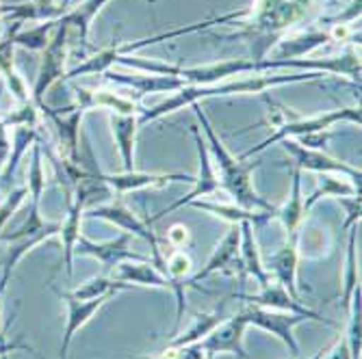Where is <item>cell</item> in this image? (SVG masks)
Returning <instances> with one entry per match:
<instances>
[{"mask_svg":"<svg viewBox=\"0 0 362 359\" xmlns=\"http://www.w3.org/2000/svg\"><path fill=\"white\" fill-rule=\"evenodd\" d=\"M323 72H302V74H291V76H247L237 78L228 83H213V85H185L182 89L174 91L170 97L158 102L152 109H144V113L137 117L139 126H146L154 119H160L170 113H176L185 107H191L200 100H209V97H223V95H245V93H265L267 89L276 85H291V83H302V80H317Z\"/></svg>","mask_w":362,"mask_h":359,"instance_id":"1","label":"cell"},{"mask_svg":"<svg viewBox=\"0 0 362 359\" xmlns=\"http://www.w3.org/2000/svg\"><path fill=\"white\" fill-rule=\"evenodd\" d=\"M193 113L197 117V121L202 123V130L206 135V143H209V152H211V160L213 165H217L219 169V186L233 197V204L247 208V210H267V212H276V206H272L267 200H262L260 195L254 190L250 174L254 171V167H258V162H250V165H241V158H235L226 150V145L221 143V139L215 135V130L206 117V113L202 111L200 104H191Z\"/></svg>","mask_w":362,"mask_h":359,"instance_id":"2","label":"cell"},{"mask_svg":"<svg viewBox=\"0 0 362 359\" xmlns=\"http://www.w3.org/2000/svg\"><path fill=\"white\" fill-rule=\"evenodd\" d=\"M339 121H351V123H358L360 126V107L337 109V111L321 113V115H315V117H295V119L282 121L280 126L274 128V133L267 139H262L258 145L250 147L239 158L241 160L252 158L254 154H260L262 150H267L269 145L280 143L284 139H298V137H306V135H313V133H323V130H330Z\"/></svg>","mask_w":362,"mask_h":359,"instance_id":"3","label":"cell"},{"mask_svg":"<svg viewBox=\"0 0 362 359\" xmlns=\"http://www.w3.org/2000/svg\"><path fill=\"white\" fill-rule=\"evenodd\" d=\"M87 217H93V219H105L109 223H113L115 227H119L122 232H128L133 236H139L144 238L146 243H150V249H152V264L160 271L165 273V257L160 253V245H158V238L154 236V232L150 230V225L146 221H141L133 210H130L122 200H115V202H109V204H100V206H93L87 210Z\"/></svg>","mask_w":362,"mask_h":359,"instance_id":"4","label":"cell"},{"mask_svg":"<svg viewBox=\"0 0 362 359\" xmlns=\"http://www.w3.org/2000/svg\"><path fill=\"white\" fill-rule=\"evenodd\" d=\"M241 316L245 318L247 324H254V327L276 336L291 351V357H295V359L300 357V344L293 336V329L298 327V324H302L304 320H308L306 316L267 310V308H258V305H250V303H245V308L241 310Z\"/></svg>","mask_w":362,"mask_h":359,"instance_id":"5","label":"cell"},{"mask_svg":"<svg viewBox=\"0 0 362 359\" xmlns=\"http://www.w3.org/2000/svg\"><path fill=\"white\" fill-rule=\"evenodd\" d=\"M113 277L117 281L130 284V286H148V288H163V290H174L178 312H176V329L180 327L182 316H185V286L178 281H172L165 273H160L152 260L148 262H122L115 267Z\"/></svg>","mask_w":362,"mask_h":359,"instance_id":"6","label":"cell"},{"mask_svg":"<svg viewBox=\"0 0 362 359\" xmlns=\"http://www.w3.org/2000/svg\"><path fill=\"white\" fill-rule=\"evenodd\" d=\"M191 133H193V139H195L197 158H200V171H197V176H195L193 188H191V193H189V195H185L182 200H176V202H174V204H170L168 208H163L158 214L150 217V219H148V225H152V223L160 221L163 217L172 214L174 210H178V208H182V206H187L189 202L200 200V197H204V195H211V193H215V190H219V188H221V186H219V176L215 174V165H213V160H211L209 145H206V141H204V139H202V135H200V126H191Z\"/></svg>","mask_w":362,"mask_h":359,"instance_id":"7","label":"cell"},{"mask_svg":"<svg viewBox=\"0 0 362 359\" xmlns=\"http://www.w3.org/2000/svg\"><path fill=\"white\" fill-rule=\"evenodd\" d=\"M280 143L295 158L293 167L306 169V171H315V174H339V176H347L354 184L360 186V169L347 165L345 160L327 156L323 150H308V147L300 145L295 139H284Z\"/></svg>","mask_w":362,"mask_h":359,"instance_id":"8","label":"cell"},{"mask_svg":"<svg viewBox=\"0 0 362 359\" xmlns=\"http://www.w3.org/2000/svg\"><path fill=\"white\" fill-rule=\"evenodd\" d=\"M133 238L135 236L128 234V232H122L117 238L105 241V243H93L89 238L81 236L76 241V251L83 253V255L95 257L105 269H115L122 262H148V260H152V257H148V255H144L139 251L130 249Z\"/></svg>","mask_w":362,"mask_h":359,"instance_id":"9","label":"cell"},{"mask_svg":"<svg viewBox=\"0 0 362 359\" xmlns=\"http://www.w3.org/2000/svg\"><path fill=\"white\" fill-rule=\"evenodd\" d=\"M241 299H245V303H250V305L267 308V310H278V312H288V314H300V316H306L308 320H315V322H323V324H330V327H337L332 320L323 318L315 310L306 308L302 301L293 299L276 279H272L267 286H262L260 292H256V295H245Z\"/></svg>","mask_w":362,"mask_h":359,"instance_id":"10","label":"cell"},{"mask_svg":"<svg viewBox=\"0 0 362 359\" xmlns=\"http://www.w3.org/2000/svg\"><path fill=\"white\" fill-rule=\"evenodd\" d=\"M247 327H250V324L245 322L241 312L226 318L221 324H217V327L202 340L206 357L213 359L215 355L230 353V355H239L241 359H247V353H245V346H243V336H245Z\"/></svg>","mask_w":362,"mask_h":359,"instance_id":"11","label":"cell"},{"mask_svg":"<svg viewBox=\"0 0 362 359\" xmlns=\"http://www.w3.org/2000/svg\"><path fill=\"white\" fill-rule=\"evenodd\" d=\"M239 241H241V225L239 223H230L226 236L213 249V253L209 257V262L204 264V269L197 271L195 275H191L187 279V286L200 290L197 281L211 277L213 273H226V271L233 269V264L239 262ZM239 269H241V264H239Z\"/></svg>","mask_w":362,"mask_h":359,"instance_id":"12","label":"cell"},{"mask_svg":"<svg viewBox=\"0 0 362 359\" xmlns=\"http://www.w3.org/2000/svg\"><path fill=\"white\" fill-rule=\"evenodd\" d=\"M298 264H300V232L288 234L286 243L269 257L267 271L274 273L276 281L288 292L293 299H300V286H298Z\"/></svg>","mask_w":362,"mask_h":359,"instance_id":"13","label":"cell"},{"mask_svg":"<svg viewBox=\"0 0 362 359\" xmlns=\"http://www.w3.org/2000/svg\"><path fill=\"white\" fill-rule=\"evenodd\" d=\"M100 180L111 186L117 195L133 193L139 188H158L170 182H195V176L189 174H148V171H122V174H100Z\"/></svg>","mask_w":362,"mask_h":359,"instance_id":"14","label":"cell"},{"mask_svg":"<svg viewBox=\"0 0 362 359\" xmlns=\"http://www.w3.org/2000/svg\"><path fill=\"white\" fill-rule=\"evenodd\" d=\"M68 37H70V30L65 26V22L61 20L57 26V32L52 42L46 46L44 52V61H42V70H40V78L35 85V97L40 100L42 93L57 80L63 76V63H65V48H68Z\"/></svg>","mask_w":362,"mask_h":359,"instance_id":"15","label":"cell"},{"mask_svg":"<svg viewBox=\"0 0 362 359\" xmlns=\"http://www.w3.org/2000/svg\"><path fill=\"white\" fill-rule=\"evenodd\" d=\"M78 102L76 109L85 111V109H107L109 113H117V115H141L144 107L139 100H135L133 95H122L117 91L111 89H100V91H85L81 87H74Z\"/></svg>","mask_w":362,"mask_h":359,"instance_id":"16","label":"cell"},{"mask_svg":"<svg viewBox=\"0 0 362 359\" xmlns=\"http://www.w3.org/2000/svg\"><path fill=\"white\" fill-rule=\"evenodd\" d=\"M107 80L124 85L128 89H133L135 100L141 102V97L148 93H174L182 89L187 83L174 76H158V74H137V76H126V74H105Z\"/></svg>","mask_w":362,"mask_h":359,"instance_id":"17","label":"cell"},{"mask_svg":"<svg viewBox=\"0 0 362 359\" xmlns=\"http://www.w3.org/2000/svg\"><path fill=\"white\" fill-rule=\"evenodd\" d=\"M241 225V241H239V264L245 275H250L260 288L272 281V273L267 271L265 262H262L258 243L254 238V225L243 221Z\"/></svg>","mask_w":362,"mask_h":359,"instance_id":"18","label":"cell"},{"mask_svg":"<svg viewBox=\"0 0 362 359\" xmlns=\"http://www.w3.org/2000/svg\"><path fill=\"white\" fill-rule=\"evenodd\" d=\"M61 297L65 299V303H68V324H65V336H63V344H61V357L65 359L68 348H70L74 336L81 331V327H85V324L93 318V314L113 297H98V299H89V301H78L68 295H61Z\"/></svg>","mask_w":362,"mask_h":359,"instance_id":"19","label":"cell"},{"mask_svg":"<svg viewBox=\"0 0 362 359\" xmlns=\"http://www.w3.org/2000/svg\"><path fill=\"white\" fill-rule=\"evenodd\" d=\"M109 123H111L115 145L122 156L124 171H133L135 169V141H137V128H139L137 115L109 113Z\"/></svg>","mask_w":362,"mask_h":359,"instance_id":"20","label":"cell"},{"mask_svg":"<svg viewBox=\"0 0 362 359\" xmlns=\"http://www.w3.org/2000/svg\"><path fill=\"white\" fill-rule=\"evenodd\" d=\"M187 206L195 208V210H204V212H211L215 217H221L230 223H252V225H265L269 223L272 219H276V212H267V210H247V208H241L237 204H213V202H202V200H193L189 202Z\"/></svg>","mask_w":362,"mask_h":359,"instance_id":"21","label":"cell"},{"mask_svg":"<svg viewBox=\"0 0 362 359\" xmlns=\"http://www.w3.org/2000/svg\"><path fill=\"white\" fill-rule=\"evenodd\" d=\"M304 197H302V169L293 167V184H291V195L288 200L276 208V219L282 223L286 236L293 232H300V225L304 221Z\"/></svg>","mask_w":362,"mask_h":359,"instance_id":"22","label":"cell"},{"mask_svg":"<svg viewBox=\"0 0 362 359\" xmlns=\"http://www.w3.org/2000/svg\"><path fill=\"white\" fill-rule=\"evenodd\" d=\"M360 195V186L354 184L351 180H343L341 176L337 178L334 174H319V188L304 200V210L308 212L321 197H356Z\"/></svg>","mask_w":362,"mask_h":359,"instance_id":"23","label":"cell"},{"mask_svg":"<svg viewBox=\"0 0 362 359\" xmlns=\"http://www.w3.org/2000/svg\"><path fill=\"white\" fill-rule=\"evenodd\" d=\"M126 288H130V284L117 281L115 277H107V275H95L83 281L74 292H65V295L78 301H89L98 297H115L119 290H126Z\"/></svg>","mask_w":362,"mask_h":359,"instance_id":"24","label":"cell"},{"mask_svg":"<svg viewBox=\"0 0 362 359\" xmlns=\"http://www.w3.org/2000/svg\"><path fill=\"white\" fill-rule=\"evenodd\" d=\"M226 320V316H223V308H219V310H215V312H211V314H197L195 318H193V324L191 327L185 331V334H180L178 338H174L168 346L170 348H176V346H185V344H195V342H202L217 324H221Z\"/></svg>","mask_w":362,"mask_h":359,"instance_id":"25","label":"cell"},{"mask_svg":"<svg viewBox=\"0 0 362 359\" xmlns=\"http://www.w3.org/2000/svg\"><path fill=\"white\" fill-rule=\"evenodd\" d=\"M107 3H109V0H85V3L78 5L72 13L63 16L65 26H68V30H74L76 32V39L81 44L87 42V37H89V26H91L93 18L98 16V11H100Z\"/></svg>","mask_w":362,"mask_h":359,"instance_id":"26","label":"cell"},{"mask_svg":"<svg viewBox=\"0 0 362 359\" xmlns=\"http://www.w3.org/2000/svg\"><path fill=\"white\" fill-rule=\"evenodd\" d=\"M332 39H334L332 32H323V30H310V32H306V35L284 39V42H280V59L304 56V54L313 52L315 48L332 42Z\"/></svg>","mask_w":362,"mask_h":359,"instance_id":"27","label":"cell"},{"mask_svg":"<svg viewBox=\"0 0 362 359\" xmlns=\"http://www.w3.org/2000/svg\"><path fill=\"white\" fill-rule=\"evenodd\" d=\"M356 238H358V225H354L349 230V243H347V257H345V275H343V310L347 312L349 308V299L356 292V288H360L358 281V260H356Z\"/></svg>","mask_w":362,"mask_h":359,"instance_id":"28","label":"cell"},{"mask_svg":"<svg viewBox=\"0 0 362 359\" xmlns=\"http://www.w3.org/2000/svg\"><path fill=\"white\" fill-rule=\"evenodd\" d=\"M117 54H119V39H115L113 46L100 50L95 56L87 59L83 65L74 68V70L70 72V78H74V76H85V74H107L109 68L115 63V56H117Z\"/></svg>","mask_w":362,"mask_h":359,"instance_id":"29","label":"cell"},{"mask_svg":"<svg viewBox=\"0 0 362 359\" xmlns=\"http://www.w3.org/2000/svg\"><path fill=\"white\" fill-rule=\"evenodd\" d=\"M193 273V262H191V257L182 251V249H176L168 260H165V275L172 279V281H178L182 284L185 288L187 286V279L191 277Z\"/></svg>","mask_w":362,"mask_h":359,"instance_id":"30","label":"cell"},{"mask_svg":"<svg viewBox=\"0 0 362 359\" xmlns=\"http://www.w3.org/2000/svg\"><path fill=\"white\" fill-rule=\"evenodd\" d=\"M339 202L347 210V219L343 223V232H347V230H351L354 225H358V221H360L362 200H360V195H356V197H339Z\"/></svg>","mask_w":362,"mask_h":359,"instance_id":"31","label":"cell"},{"mask_svg":"<svg viewBox=\"0 0 362 359\" xmlns=\"http://www.w3.org/2000/svg\"><path fill=\"white\" fill-rule=\"evenodd\" d=\"M189 241H191V236H189V230L185 225H172V230L168 232V243L172 247L180 249V247L189 245Z\"/></svg>","mask_w":362,"mask_h":359,"instance_id":"32","label":"cell"},{"mask_svg":"<svg viewBox=\"0 0 362 359\" xmlns=\"http://www.w3.org/2000/svg\"><path fill=\"white\" fill-rule=\"evenodd\" d=\"M33 7V5H30ZM28 5H24V7H20L18 11L22 13V16H33V13H35L37 16V11H33ZM63 11L61 9H54V7H50L48 3H44V0H40V16H46V18H57V16H61Z\"/></svg>","mask_w":362,"mask_h":359,"instance_id":"33","label":"cell"},{"mask_svg":"<svg viewBox=\"0 0 362 359\" xmlns=\"http://www.w3.org/2000/svg\"><path fill=\"white\" fill-rule=\"evenodd\" d=\"M325 353H327V357H325V359H351V355H349V346H347V342H345V336H343V338H339V340H337V344H334V346H330Z\"/></svg>","mask_w":362,"mask_h":359,"instance_id":"34","label":"cell"},{"mask_svg":"<svg viewBox=\"0 0 362 359\" xmlns=\"http://www.w3.org/2000/svg\"><path fill=\"white\" fill-rule=\"evenodd\" d=\"M68 3H70V0H61V9L65 11V7H68Z\"/></svg>","mask_w":362,"mask_h":359,"instance_id":"35","label":"cell"},{"mask_svg":"<svg viewBox=\"0 0 362 359\" xmlns=\"http://www.w3.org/2000/svg\"><path fill=\"white\" fill-rule=\"evenodd\" d=\"M291 359H295V357H291ZM313 359H323V351H321V353H317V355H315Z\"/></svg>","mask_w":362,"mask_h":359,"instance_id":"36","label":"cell"},{"mask_svg":"<svg viewBox=\"0 0 362 359\" xmlns=\"http://www.w3.org/2000/svg\"><path fill=\"white\" fill-rule=\"evenodd\" d=\"M146 3H148V5H154V3H156V0H146Z\"/></svg>","mask_w":362,"mask_h":359,"instance_id":"37","label":"cell"},{"mask_svg":"<svg viewBox=\"0 0 362 359\" xmlns=\"http://www.w3.org/2000/svg\"><path fill=\"white\" fill-rule=\"evenodd\" d=\"M5 348H7V346H0V353H3V351H5Z\"/></svg>","mask_w":362,"mask_h":359,"instance_id":"38","label":"cell"},{"mask_svg":"<svg viewBox=\"0 0 362 359\" xmlns=\"http://www.w3.org/2000/svg\"><path fill=\"white\" fill-rule=\"evenodd\" d=\"M0 11H5V9H3V7H0Z\"/></svg>","mask_w":362,"mask_h":359,"instance_id":"39","label":"cell"}]
</instances>
